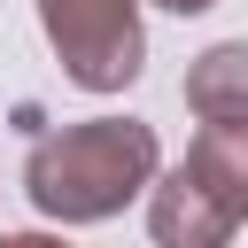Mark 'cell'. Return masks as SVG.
<instances>
[{"instance_id": "6", "label": "cell", "mask_w": 248, "mask_h": 248, "mask_svg": "<svg viewBox=\"0 0 248 248\" xmlns=\"http://www.w3.org/2000/svg\"><path fill=\"white\" fill-rule=\"evenodd\" d=\"M155 8H170V16H209L217 0H155Z\"/></svg>"}, {"instance_id": "3", "label": "cell", "mask_w": 248, "mask_h": 248, "mask_svg": "<svg viewBox=\"0 0 248 248\" xmlns=\"http://www.w3.org/2000/svg\"><path fill=\"white\" fill-rule=\"evenodd\" d=\"M147 232H155L163 248H225L240 225H232L186 170H163V178L147 186Z\"/></svg>"}, {"instance_id": "1", "label": "cell", "mask_w": 248, "mask_h": 248, "mask_svg": "<svg viewBox=\"0 0 248 248\" xmlns=\"http://www.w3.org/2000/svg\"><path fill=\"white\" fill-rule=\"evenodd\" d=\"M155 178H163V147H155V124L140 116H85L31 140L23 155V194L54 225H108Z\"/></svg>"}, {"instance_id": "2", "label": "cell", "mask_w": 248, "mask_h": 248, "mask_svg": "<svg viewBox=\"0 0 248 248\" xmlns=\"http://www.w3.org/2000/svg\"><path fill=\"white\" fill-rule=\"evenodd\" d=\"M39 31L78 93H124L147 62L140 0H39Z\"/></svg>"}, {"instance_id": "5", "label": "cell", "mask_w": 248, "mask_h": 248, "mask_svg": "<svg viewBox=\"0 0 248 248\" xmlns=\"http://www.w3.org/2000/svg\"><path fill=\"white\" fill-rule=\"evenodd\" d=\"M186 108L202 124H248V39H217L186 62Z\"/></svg>"}, {"instance_id": "4", "label": "cell", "mask_w": 248, "mask_h": 248, "mask_svg": "<svg viewBox=\"0 0 248 248\" xmlns=\"http://www.w3.org/2000/svg\"><path fill=\"white\" fill-rule=\"evenodd\" d=\"M178 170H186L232 225H248V124H202Z\"/></svg>"}]
</instances>
